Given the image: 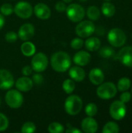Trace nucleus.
<instances>
[{"label": "nucleus", "instance_id": "1", "mask_svg": "<svg viewBox=\"0 0 132 133\" xmlns=\"http://www.w3.org/2000/svg\"><path fill=\"white\" fill-rule=\"evenodd\" d=\"M70 55L63 51L54 52L51 58V65L52 69L58 72H65L71 66Z\"/></svg>", "mask_w": 132, "mask_h": 133}, {"label": "nucleus", "instance_id": "2", "mask_svg": "<svg viewBox=\"0 0 132 133\" xmlns=\"http://www.w3.org/2000/svg\"><path fill=\"white\" fill-rule=\"evenodd\" d=\"M82 108V100L78 95H70L65 101V110L71 116L77 115Z\"/></svg>", "mask_w": 132, "mask_h": 133}, {"label": "nucleus", "instance_id": "3", "mask_svg": "<svg viewBox=\"0 0 132 133\" xmlns=\"http://www.w3.org/2000/svg\"><path fill=\"white\" fill-rule=\"evenodd\" d=\"M6 104L12 109L19 108L23 103V97L20 91L18 90L9 89L5 96Z\"/></svg>", "mask_w": 132, "mask_h": 133}, {"label": "nucleus", "instance_id": "4", "mask_svg": "<svg viewBox=\"0 0 132 133\" xmlns=\"http://www.w3.org/2000/svg\"><path fill=\"white\" fill-rule=\"evenodd\" d=\"M117 93V89L115 84L112 82H107L99 85L96 90L97 96L103 100H109L116 96Z\"/></svg>", "mask_w": 132, "mask_h": 133}, {"label": "nucleus", "instance_id": "5", "mask_svg": "<svg viewBox=\"0 0 132 133\" xmlns=\"http://www.w3.org/2000/svg\"><path fill=\"white\" fill-rule=\"evenodd\" d=\"M66 16L68 19L73 23L80 22L85 16V9L84 8L79 4H70L66 8Z\"/></svg>", "mask_w": 132, "mask_h": 133}, {"label": "nucleus", "instance_id": "6", "mask_svg": "<svg viewBox=\"0 0 132 133\" xmlns=\"http://www.w3.org/2000/svg\"><path fill=\"white\" fill-rule=\"evenodd\" d=\"M126 35L124 32L119 28H114L110 30L107 34V40L109 43L116 48L122 47L126 42Z\"/></svg>", "mask_w": 132, "mask_h": 133}, {"label": "nucleus", "instance_id": "7", "mask_svg": "<svg viewBox=\"0 0 132 133\" xmlns=\"http://www.w3.org/2000/svg\"><path fill=\"white\" fill-rule=\"evenodd\" d=\"M96 30L95 24L90 20L80 21L75 26V34L81 38H86L90 37Z\"/></svg>", "mask_w": 132, "mask_h": 133}, {"label": "nucleus", "instance_id": "8", "mask_svg": "<svg viewBox=\"0 0 132 133\" xmlns=\"http://www.w3.org/2000/svg\"><path fill=\"white\" fill-rule=\"evenodd\" d=\"M48 58L43 52H38L33 55L31 60V67L36 72H44L48 65Z\"/></svg>", "mask_w": 132, "mask_h": 133}, {"label": "nucleus", "instance_id": "9", "mask_svg": "<svg viewBox=\"0 0 132 133\" xmlns=\"http://www.w3.org/2000/svg\"><path fill=\"white\" fill-rule=\"evenodd\" d=\"M14 12L21 19H28L32 16L33 8L28 2L21 1L16 4L14 7Z\"/></svg>", "mask_w": 132, "mask_h": 133}, {"label": "nucleus", "instance_id": "10", "mask_svg": "<svg viewBox=\"0 0 132 133\" xmlns=\"http://www.w3.org/2000/svg\"><path fill=\"white\" fill-rule=\"evenodd\" d=\"M127 110L126 106L121 101H114L110 107V115L114 120L119 121L125 117Z\"/></svg>", "mask_w": 132, "mask_h": 133}, {"label": "nucleus", "instance_id": "11", "mask_svg": "<svg viewBox=\"0 0 132 133\" xmlns=\"http://www.w3.org/2000/svg\"><path fill=\"white\" fill-rule=\"evenodd\" d=\"M15 84L14 77L7 69H0V90H7Z\"/></svg>", "mask_w": 132, "mask_h": 133}, {"label": "nucleus", "instance_id": "12", "mask_svg": "<svg viewBox=\"0 0 132 133\" xmlns=\"http://www.w3.org/2000/svg\"><path fill=\"white\" fill-rule=\"evenodd\" d=\"M116 59L119 60L125 66L132 67V46L123 48L117 53Z\"/></svg>", "mask_w": 132, "mask_h": 133}, {"label": "nucleus", "instance_id": "13", "mask_svg": "<svg viewBox=\"0 0 132 133\" xmlns=\"http://www.w3.org/2000/svg\"><path fill=\"white\" fill-rule=\"evenodd\" d=\"M35 33V29L33 24L31 23H24L23 24L19 30H18V37L23 41H26L30 40Z\"/></svg>", "mask_w": 132, "mask_h": 133}, {"label": "nucleus", "instance_id": "14", "mask_svg": "<svg viewBox=\"0 0 132 133\" xmlns=\"http://www.w3.org/2000/svg\"><path fill=\"white\" fill-rule=\"evenodd\" d=\"M35 16L40 19H47L51 16V11L48 5L44 3H37L33 7Z\"/></svg>", "mask_w": 132, "mask_h": 133}, {"label": "nucleus", "instance_id": "15", "mask_svg": "<svg viewBox=\"0 0 132 133\" xmlns=\"http://www.w3.org/2000/svg\"><path fill=\"white\" fill-rule=\"evenodd\" d=\"M15 86L16 89L20 92H28L32 90L33 87V82L30 78L24 76L19 78L16 81Z\"/></svg>", "mask_w": 132, "mask_h": 133}, {"label": "nucleus", "instance_id": "16", "mask_svg": "<svg viewBox=\"0 0 132 133\" xmlns=\"http://www.w3.org/2000/svg\"><path fill=\"white\" fill-rule=\"evenodd\" d=\"M82 132L86 133H95L98 130V124L93 117L85 118L81 123Z\"/></svg>", "mask_w": 132, "mask_h": 133}, {"label": "nucleus", "instance_id": "17", "mask_svg": "<svg viewBox=\"0 0 132 133\" xmlns=\"http://www.w3.org/2000/svg\"><path fill=\"white\" fill-rule=\"evenodd\" d=\"M91 60V55L86 51H79L73 56V62L79 66H86Z\"/></svg>", "mask_w": 132, "mask_h": 133}, {"label": "nucleus", "instance_id": "18", "mask_svg": "<svg viewBox=\"0 0 132 133\" xmlns=\"http://www.w3.org/2000/svg\"><path fill=\"white\" fill-rule=\"evenodd\" d=\"M69 76L75 82H82L86 77V72L82 66L75 65L70 68L68 72Z\"/></svg>", "mask_w": 132, "mask_h": 133}, {"label": "nucleus", "instance_id": "19", "mask_svg": "<svg viewBox=\"0 0 132 133\" xmlns=\"http://www.w3.org/2000/svg\"><path fill=\"white\" fill-rule=\"evenodd\" d=\"M89 78L93 85L98 86L103 82L104 74L100 69L94 68V69L90 70V72L89 73Z\"/></svg>", "mask_w": 132, "mask_h": 133}, {"label": "nucleus", "instance_id": "20", "mask_svg": "<svg viewBox=\"0 0 132 133\" xmlns=\"http://www.w3.org/2000/svg\"><path fill=\"white\" fill-rule=\"evenodd\" d=\"M20 50L23 55H25L26 57H30L35 54L36 47H35L34 44H33L32 42L26 41L22 44V45L20 47Z\"/></svg>", "mask_w": 132, "mask_h": 133}, {"label": "nucleus", "instance_id": "21", "mask_svg": "<svg viewBox=\"0 0 132 133\" xmlns=\"http://www.w3.org/2000/svg\"><path fill=\"white\" fill-rule=\"evenodd\" d=\"M101 42L97 37H89L85 41V47L89 51H96L100 48Z\"/></svg>", "mask_w": 132, "mask_h": 133}, {"label": "nucleus", "instance_id": "22", "mask_svg": "<svg viewBox=\"0 0 132 133\" xmlns=\"http://www.w3.org/2000/svg\"><path fill=\"white\" fill-rule=\"evenodd\" d=\"M86 15L90 20L96 21L98 20L100 17V10L96 5H91L87 9Z\"/></svg>", "mask_w": 132, "mask_h": 133}, {"label": "nucleus", "instance_id": "23", "mask_svg": "<svg viewBox=\"0 0 132 133\" xmlns=\"http://www.w3.org/2000/svg\"><path fill=\"white\" fill-rule=\"evenodd\" d=\"M101 11L103 12V14L107 16V17H112L115 12H116V9H115V6L110 3V2H104L103 5H102V7H101Z\"/></svg>", "mask_w": 132, "mask_h": 133}, {"label": "nucleus", "instance_id": "24", "mask_svg": "<svg viewBox=\"0 0 132 133\" xmlns=\"http://www.w3.org/2000/svg\"><path fill=\"white\" fill-rule=\"evenodd\" d=\"M62 89L67 94H71L75 89V83L72 79H65L62 83Z\"/></svg>", "mask_w": 132, "mask_h": 133}, {"label": "nucleus", "instance_id": "25", "mask_svg": "<svg viewBox=\"0 0 132 133\" xmlns=\"http://www.w3.org/2000/svg\"><path fill=\"white\" fill-rule=\"evenodd\" d=\"M120 129L117 123L114 122H109L104 125L102 132L103 133H118Z\"/></svg>", "mask_w": 132, "mask_h": 133}, {"label": "nucleus", "instance_id": "26", "mask_svg": "<svg viewBox=\"0 0 132 133\" xmlns=\"http://www.w3.org/2000/svg\"><path fill=\"white\" fill-rule=\"evenodd\" d=\"M131 87V80L127 77L121 78L117 83V90L121 92L127 91Z\"/></svg>", "mask_w": 132, "mask_h": 133}, {"label": "nucleus", "instance_id": "27", "mask_svg": "<svg viewBox=\"0 0 132 133\" xmlns=\"http://www.w3.org/2000/svg\"><path fill=\"white\" fill-rule=\"evenodd\" d=\"M115 54L114 50L109 46H105L100 48V51H99V55L100 56H101L102 58H112Z\"/></svg>", "mask_w": 132, "mask_h": 133}, {"label": "nucleus", "instance_id": "28", "mask_svg": "<svg viewBox=\"0 0 132 133\" xmlns=\"http://www.w3.org/2000/svg\"><path fill=\"white\" fill-rule=\"evenodd\" d=\"M47 131L50 133H61L65 132V128L61 123L52 122L48 125Z\"/></svg>", "mask_w": 132, "mask_h": 133}, {"label": "nucleus", "instance_id": "29", "mask_svg": "<svg viewBox=\"0 0 132 133\" xmlns=\"http://www.w3.org/2000/svg\"><path fill=\"white\" fill-rule=\"evenodd\" d=\"M98 111L97 106L94 103H89L86 106L85 108V112L87 116L89 117H94Z\"/></svg>", "mask_w": 132, "mask_h": 133}, {"label": "nucleus", "instance_id": "30", "mask_svg": "<svg viewBox=\"0 0 132 133\" xmlns=\"http://www.w3.org/2000/svg\"><path fill=\"white\" fill-rule=\"evenodd\" d=\"M0 12L3 16H10L14 12L13 6L9 3H5L0 7Z\"/></svg>", "mask_w": 132, "mask_h": 133}, {"label": "nucleus", "instance_id": "31", "mask_svg": "<svg viewBox=\"0 0 132 133\" xmlns=\"http://www.w3.org/2000/svg\"><path fill=\"white\" fill-rule=\"evenodd\" d=\"M36 131V125L31 122H27L24 123L21 128V132L22 133H33Z\"/></svg>", "mask_w": 132, "mask_h": 133}, {"label": "nucleus", "instance_id": "32", "mask_svg": "<svg viewBox=\"0 0 132 133\" xmlns=\"http://www.w3.org/2000/svg\"><path fill=\"white\" fill-rule=\"evenodd\" d=\"M83 44H84V41L81 37H75V38L72 39L71 41V44H70L72 48L75 49V50L81 49L83 47Z\"/></svg>", "mask_w": 132, "mask_h": 133}, {"label": "nucleus", "instance_id": "33", "mask_svg": "<svg viewBox=\"0 0 132 133\" xmlns=\"http://www.w3.org/2000/svg\"><path fill=\"white\" fill-rule=\"evenodd\" d=\"M9 127V119L2 113H0V132L6 130Z\"/></svg>", "mask_w": 132, "mask_h": 133}, {"label": "nucleus", "instance_id": "34", "mask_svg": "<svg viewBox=\"0 0 132 133\" xmlns=\"http://www.w3.org/2000/svg\"><path fill=\"white\" fill-rule=\"evenodd\" d=\"M18 39V34L14 31H9L5 34V40L9 43H14Z\"/></svg>", "mask_w": 132, "mask_h": 133}, {"label": "nucleus", "instance_id": "35", "mask_svg": "<svg viewBox=\"0 0 132 133\" xmlns=\"http://www.w3.org/2000/svg\"><path fill=\"white\" fill-rule=\"evenodd\" d=\"M120 99L124 104L125 103H128L131 101V94L129 92H128V91H124V93L121 94V95L120 97Z\"/></svg>", "mask_w": 132, "mask_h": 133}, {"label": "nucleus", "instance_id": "36", "mask_svg": "<svg viewBox=\"0 0 132 133\" xmlns=\"http://www.w3.org/2000/svg\"><path fill=\"white\" fill-rule=\"evenodd\" d=\"M54 8L55 9L58 11V12H65L66 10V5H65V2H64L63 1L62 2H58L55 5H54Z\"/></svg>", "mask_w": 132, "mask_h": 133}, {"label": "nucleus", "instance_id": "37", "mask_svg": "<svg viewBox=\"0 0 132 133\" xmlns=\"http://www.w3.org/2000/svg\"><path fill=\"white\" fill-rule=\"evenodd\" d=\"M43 76L41 74H40V72H37V74H34L33 76V83H36L37 85H40L43 83Z\"/></svg>", "mask_w": 132, "mask_h": 133}, {"label": "nucleus", "instance_id": "38", "mask_svg": "<svg viewBox=\"0 0 132 133\" xmlns=\"http://www.w3.org/2000/svg\"><path fill=\"white\" fill-rule=\"evenodd\" d=\"M33 69L31 66L30 65H25L23 66V68L22 69V73L23 76H29L32 74V72H33Z\"/></svg>", "mask_w": 132, "mask_h": 133}, {"label": "nucleus", "instance_id": "39", "mask_svg": "<svg viewBox=\"0 0 132 133\" xmlns=\"http://www.w3.org/2000/svg\"><path fill=\"white\" fill-rule=\"evenodd\" d=\"M65 132L66 133H81L82 131L76 129V128H74V127H68L66 130H65Z\"/></svg>", "mask_w": 132, "mask_h": 133}, {"label": "nucleus", "instance_id": "40", "mask_svg": "<svg viewBox=\"0 0 132 133\" xmlns=\"http://www.w3.org/2000/svg\"><path fill=\"white\" fill-rule=\"evenodd\" d=\"M4 24H5V18H4V16L2 13H0V30L3 27Z\"/></svg>", "mask_w": 132, "mask_h": 133}, {"label": "nucleus", "instance_id": "41", "mask_svg": "<svg viewBox=\"0 0 132 133\" xmlns=\"http://www.w3.org/2000/svg\"><path fill=\"white\" fill-rule=\"evenodd\" d=\"M64 2H65V3H69V2H71L72 0H62Z\"/></svg>", "mask_w": 132, "mask_h": 133}, {"label": "nucleus", "instance_id": "42", "mask_svg": "<svg viewBox=\"0 0 132 133\" xmlns=\"http://www.w3.org/2000/svg\"><path fill=\"white\" fill-rule=\"evenodd\" d=\"M79 1H81V2H86V1H87V0H79Z\"/></svg>", "mask_w": 132, "mask_h": 133}, {"label": "nucleus", "instance_id": "43", "mask_svg": "<svg viewBox=\"0 0 132 133\" xmlns=\"http://www.w3.org/2000/svg\"><path fill=\"white\" fill-rule=\"evenodd\" d=\"M0 106H1V99H0Z\"/></svg>", "mask_w": 132, "mask_h": 133}, {"label": "nucleus", "instance_id": "44", "mask_svg": "<svg viewBox=\"0 0 132 133\" xmlns=\"http://www.w3.org/2000/svg\"><path fill=\"white\" fill-rule=\"evenodd\" d=\"M131 94H132V87H131Z\"/></svg>", "mask_w": 132, "mask_h": 133}, {"label": "nucleus", "instance_id": "45", "mask_svg": "<svg viewBox=\"0 0 132 133\" xmlns=\"http://www.w3.org/2000/svg\"><path fill=\"white\" fill-rule=\"evenodd\" d=\"M107 1H109V0H107Z\"/></svg>", "mask_w": 132, "mask_h": 133}]
</instances>
